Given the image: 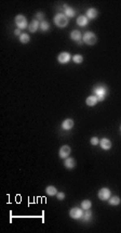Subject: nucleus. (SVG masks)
I'll return each mask as SVG.
<instances>
[{
	"instance_id": "nucleus-1",
	"label": "nucleus",
	"mask_w": 121,
	"mask_h": 233,
	"mask_svg": "<svg viewBox=\"0 0 121 233\" xmlns=\"http://www.w3.org/2000/svg\"><path fill=\"white\" fill-rule=\"evenodd\" d=\"M54 24L58 27L60 28H64V27H66L68 25V17H67L64 13H58V14H55L54 15Z\"/></svg>"
},
{
	"instance_id": "nucleus-2",
	"label": "nucleus",
	"mask_w": 121,
	"mask_h": 233,
	"mask_svg": "<svg viewBox=\"0 0 121 233\" xmlns=\"http://www.w3.org/2000/svg\"><path fill=\"white\" fill-rule=\"evenodd\" d=\"M93 92H94L95 95L97 97L99 102V101H104L106 98V95H107V88H106L105 86L99 85V86H96V87H94Z\"/></svg>"
},
{
	"instance_id": "nucleus-3",
	"label": "nucleus",
	"mask_w": 121,
	"mask_h": 233,
	"mask_svg": "<svg viewBox=\"0 0 121 233\" xmlns=\"http://www.w3.org/2000/svg\"><path fill=\"white\" fill-rule=\"evenodd\" d=\"M82 40L83 42L88 46H94V44L97 42V37L96 35L92 32H86V34L82 36Z\"/></svg>"
},
{
	"instance_id": "nucleus-4",
	"label": "nucleus",
	"mask_w": 121,
	"mask_h": 233,
	"mask_svg": "<svg viewBox=\"0 0 121 233\" xmlns=\"http://www.w3.org/2000/svg\"><path fill=\"white\" fill-rule=\"evenodd\" d=\"M14 22H15L17 28H19V29H25V28H27V26L29 25V24H27V19H26V16L23 15V14L16 15Z\"/></svg>"
},
{
	"instance_id": "nucleus-5",
	"label": "nucleus",
	"mask_w": 121,
	"mask_h": 233,
	"mask_svg": "<svg viewBox=\"0 0 121 233\" xmlns=\"http://www.w3.org/2000/svg\"><path fill=\"white\" fill-rule=\"evenodd\" d=\"M70 153H71V148L69 145H62L58 151V156L62 159H66L67 157H69Z\"/></svg>"
},
{
	"instance_id": "nucleus-6",
	"label": "nucleus",
	"mask_w": 121,
	"mask_h": 233,
	"mask_svg": "<svg viewBox=\"0 0 121 233\" xmlns=\"http://www.w3.org/2000/svg\"><path fill=\"white\" fill-rule=\"evenodd\" d=\"M97 196H99V199L101 201H108L110 199V196H112V192H110V190L108 188H102L99 191V193H97Z\"/></svg>"
},
{
	"instance_id": "nucleus-7",
	"label": "nucleus",
	"mask_w": 121,
	"mask_h": 233,
	"mask_svg": "<svg viewBox=\"0 0 121 233\" xmlns=\"http://www.w3.org/2000/svg\"><path fill=\"white\" fill-rule=\"evenodd\" d=\"M83 215V211H82V208H79V207H73L71 209L69 210V216L73 219H80V218L82 217Z\"/></svg>"
},
{
	"instance_id": "nucleus-8",
	"label": "nucleus",
	"mask_w": 121,
	"mask_h": 233,
	"mask_svg": "<svg viewBox=\"0 0 121 233\" xmlns=\"http://www.w3.org/2000/svg\"><path fill=\"white\" fill-rule=\"evenodd\" d=\"M71 58L73 57H71L68 52L64 51V52H60V53L58 55V63H60V64H67L70 61Z\"/></svg>"
},
{
	"instance_id": "nucleus-9",
	"label": "nucleus",
	"mask_w": 121,
	"mask_h": 233,
	"mask_svg": "<svg viewBox=\"0 0 121 233\" xmlns=\"http://www.w3.org/2000/svg\"><path fill=\"white\" fill-rule=\"evenodd\" d=\"M99 145H101V148L103 150H105V151H108L112 149V141L107 138H103L102 140H99Z\"/></svg>"
},
{
	"instance_id": "nucleus-10",
	"label": "nucleus",
	"mask_w": 121,
	"mask_h": 233,
	"mask_svg": "<svg viewBox=\"0 0 121 233\" xmlns=\"http://www.w3.org/2000/svg\"><path fill=\"white\" fill-rule=\"evenodd\" d=\"M64 166L66 167L67 169H73L76 167V159L73 157H67L64 161Z\"/></svg>"
},
{
	"instance_id": "nucleus-11",
	"label": "nucleus",
	"mask_w": 121,
	"mask_h": 233,
	"mask_svg": "<svg viewBox=\"0 0 121 233\" xmlns=\"http://www.w3.org/2000/svg\"><path fill=\"white\" fill-rule=\"evenodd\" d=\"M64 7V14L67 16V17H73V16L76 15V11L73 9V8H70V7H68L67 4H63Z\"/></svg>"
},
{
	"instance_id": "nucleus-12",
	"label": "nucleus",
	"mask_w": 121,
	"mask_h": 233,
	"mask_svg": "<svg viewBox=\"0 0 121 233\" xmlns=\"http://www.w3.org/2000/svg\"><path fill=\"white\" fill-rule=\"evenodd\" d=\"M73 120L71 118H67V119H65L62 123V128L64 130H70L73 129Z\"/></svg>"
},
{
	"instance_id": "nucleus-13",
	"label": "nucleus",
	"mask_w": 121,
	"mask_h": 233,
	"mask_svg": "<svg viewBox=\"0 0 121 233\" xmlns=\"http://www.w3.org/2000/svg\"><path fill=\"white\" fill-rule=\"evenodd\" d=\"M77 24L81 27H84L89 24V19L86 17V15H80L77 17Z\"/></svg>"
},
{
	"instance_id": "nucleus-14",
	"label": "nucleus",
	"mask_w": 121,
	"mask_h": 233,
	"mask_svg": "<svg viewBox=\"0 0 121 233\" xmlns=\"http://www.w3.org/2000/svg\"><path fill=\"white\" fill-rule=\"evenodd\" d=\"M97 103H99V99H97L96 95H90L86 100V104L88 106H94Z\"/></svg>"
},
{
	"instance_id": "nucleus-15",
	"label": "nucleus",
	"mask_w": 121,
	"mask_h": 233,
	"mask_svg": "<svg viewBox=\"0 0 121 233\" xmlns=\"http://www.w3.org/2000/svg\"><path fill=\"white\" fill-rule=\"evenodd\" d=\"M38 28H40V23H39V21H37V20H34V21H32V22L29 23L28 31L30 33H35Z\"/></svg>"
},
{
	"instance_id": "nucleus-16",
	"label": "nucleus",
	"mask_w": 121,
	"mask_h": 233,
	"mask_svg": "<svg viewBox=\"0 0 121 233\" xmlns=\"http://www.w3.org/2000/svg\"><path fill=\"white\" fill-rule=\"evenodd\" d=\"M97 15H99V12H97V10L94 9V8H90V9H88V11H86V17L90 20L96 19Z\"/></svg>"
},
{
	"instance_id": "nucleus-17",
	"label": "nucleus",
	"mask_w": 121,
	"mask_h": 233,
	"mask_svg": "<svg viewBox=\"0 0 121 233\" xmlns=\"http://www.w3.org/2000/svg\"><path fill=\"white\" fill-rule=\"evenodd\" d=\"M70 38L73 39V41H80L82 40V35H81V33L79 32V31H73V32L70 33Z\"/></svg>"
},
{
	"instance_id": "nucleus-18",
	"label": "nucleus",
	"mask_w": 121,
	"mask_h": 233,
	"mask_svg": "<svg viewBox=\"0 0 121 233\" xmlns=\"http://www.w3.org/2000/svg\"><path fill=\"white\" fill-rule=\"evenodd\" d=\"M82 221H84V222H86V221H90L91 219H92V211L90 210V209H86V211H83V215L82 217L80 218Z\"/></svg>"
},
{
	"instance_id": "nucleus-19",
	"label": "nucleus",
	"mask_w": 121,
	"mask_h": 233,
	"mask_svg": "<svg viewBox=\"0 0 121 233\" xmlns=\"http://www.w3.org/2000/svg\"><path fill=\"white\" fill-rule=\"evenodd\" d=\"M108 202H109V205H112V206H118L121 203V199L119 196L114 195V196H110V199L108 200Z\"/></svg>"
},
{
	"instance_id": "nucleus-20",
	"label": "nucleus",
	"mask_w": 121,
	"mask_h": 233,
	"mask_svg": "<svg viewBox=\"0 0 121 233\" xmlns=\"http://www.w3.org/2000/svg\"><path fill=\"white\" fill-rule=\"evenodd\" d=\"M45 193L50 196H53L58 194V190H56V188L54 186H48L45 188Z\"/></svg>"
},
{
	"instance_id": "nucleus-21",
	"label": "nucleus",
	"mask_w": 121,
	"mask_h": 233,
	"mask_svg": "<svg viewBox=\"0 0 121 233\" xmlns=\"http://www.w3.org/2000/svg\"><path fill=\"white\" fill-rule=\"evenodd\" d=\"M19 41L22 42V44H28L29 40H30V37H29L28 34H26V33H23L21 36H19Z\"/></svg>"
},
{
	"instance_id": "nucleus-22",
	"label": "nucleus",
	"mask_w": 121,
	"mask_h": 233,
	"mask_svg": "<svg viewBox=\"0 0 121 233\" xmlns=\"http://www.w3.org/2000/svg\"><path fill=\"white\" fill-rule=\"evenodd\" d=\"M92 206V202L90 201V200H84V201L81 202V208L86 210V209H90Z\"/></svg>"
},
{
	"instance_id": "nucleus-23",
	"label": "nucleus",
	"mask_w": 121,
	"mask_h": 233,
	"mask_svg": "<svg viewBox=\"0 0 121 233\" xmlns=\"http://www.w3.org/2000/svg\"><path fill=\"white\" fill-rule=\"evenodd\" d=\"M71 59H73V63H76V64H81L83 62V57L81 54H76V55H73Z\"/></svg>"
},
{
	"instance_id": "nucleus-24",
	"label": "nucleus",
	"mask_w": 121,
	"mask_h": 233,
	"mask_svg": "<svg viewBox=\"0 0 121 233\" xmlns=\"http://www.w3.org/2000/svg\"><path fill=\"white\" fill-rule=\"evenodd\" d=\"M40 29L43 31V32H48L49 29H50V24H49V22H47V21L40 22Z\"/></svg>"
},
{
	"instance_id": "nucleus-25",
	"label": "nucleus",
	"mask_w": 121,
	"mask_h": 233,
	"mask_svg": "<svg viewBox=\"0 0 121 233\" xmlns=\"http://www.w3.org/2000/svg\"><path fill=\"white\" fill-rule=\"evenodd\" d=\"M36 20H37V21H39V22L45 21V13L37 12V13H36Z\"/></svg>"
},
{
	"instance_id": "nucleus-26",
	"label": "nucleus",
	"mask_w": 121,
	"mask_h": 233,
	"mask_svg": "<svg viewBox=\"0 0 121 233\" xmlns=\"http://www.w3.org/2000/svg\"><path fill=\"white\" fill-rule=\"evenodd\" d=\"M90 143L95 146V145L99 144V140L96 138V137H93V138H91V140H90Z\"/></svg>"
},
{
	"instance_id": "nucleus-27",
	"label": "nucleus",
	"mask_w": 121,
	"mask_h": 233,
	"mask_svg": "<svg viewBox=\"0 0 121 233\" xmlns=\"http://www.w3.org/2000/svg\"><path fill=\"white\" fill-rule=\"evenodd\" d=\"M56 197H58V200H60V201H63V200L65 199V193L64 192H58Z\"/></svg>"
},
{
	"instance_id": "nucleus-28",
	"label": "nucleus",
	"mask_w": 121,
	"mask_h": 233,
	"mask_svg": "<svg viewBox=\"0 0 121 233\" xmlns=\"http://www.w3.org/2000/svg\"><path fill=\"white\" fill-rule=\"evenodd\" d=\"M21 31H22V29L16 28L15 31H14V35H16V36H21V35H22V33H21Z\"/></svg>"
},
{
	"instance_id": "nucleus-29",
	"label": "nucleus",
	"mask_w": 121,
	"mask_h": 233,
	"mask_svg": "<svg viewBox=\"0 0 121 233\" xmlns=\"http://www.w3.org/2000/svg\"><path fill=\"white\" fill-rule=\"evenodd\" d=\"M78 44H83V40H80V41H78Z\"/></svg>"
}]
</instances>
